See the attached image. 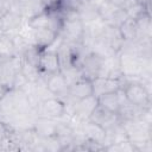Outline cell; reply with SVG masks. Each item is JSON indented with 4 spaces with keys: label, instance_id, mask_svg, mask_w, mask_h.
Here are the masks:
<instances>
[{
    "label": "cell",
    "instance_id": "obj_1",
    "mask_svg": "<svg viewBox=\"0 0 152 152\" xmlns=\"http://www.w3.org/2000/svg\"><path fill=\"white\" fill-rule=\"evenodd\" d=\"M122 90L126 100L139 107H151V91L144 83L138 81H125L122 78Z\"/></svg>",
    "mask_w": 152,
    "mask_h": 152
},
{
    "label": "cell",
    "instance_id": "obj_2",
    "mask_svg": "<svg viewBox=\"0 0 152 152\" xmlns=\"http://www.w3.org/2000/svg\"><path fill=\"white\" fill-rule=\"evenodd\" d=\"M34 114L39 118L59 119L65 114V103L59 97L50 96L34 107Z\"/></svg>",
    "mask_w": 152,
    "mask_h": 152
},
{
    "label": "cell",
    "instance_id": "obj_3",
    "mask_svg": "<svg viewBox=\"0 0 152 152\" xmlns=\"http://www.w3.org/2000/svg\"><path fill=\"white\" fill-rule=\"evenodd\" d=\"M97 13H99L100 19L106 25L115 26V27H119L128 18L125 10L106 0L101 2V5L97 7Z\"/></svg>",
    "mask_w": 152,
    "mask_h": 152
},
{
    "label": "cell",
    "instance_id": "obj_4",
    "mask_svg": "<svg viewBox=\"0 0 152 152\" xmlns=\"http://www.w3.org/2000/svg\"><path fill=\"white\" fill-rule=\"evenodd\" d=\"M58 34L63 38L64 42L71 44L82 43L84 36V23L80 18L63 20Z\"/></svg>",
    "mask_w": 152,
    "mask_h": 152
},
{
    "label": "cell",
    "instance_id": "obj_5",
    "mask_svg": "<svg viewBox=\"0 0 152 152\" xmlns=\"http://www.w3.org/2000/svg\"><path fill=\"white\" fill-rule=\"evenodd\" d=\"M74 131H76L81 135H83L87 140L101 144L103 146L106 144L107 131L102 126H100L99 124H96V122H94L89 119L80 121V124L76 127H74Z\"/></svg>",
    "mask_w": 152,
    "mask_h": 152
},
{
    "label": "cell",
    "instance_id": "obj_6",
    "mask_svg": "<svg viewBox=\"0 0 152 152\" xmlns=\"http://www.w3.org/2000/svg\"><path fill=\"white\" fill-rule=\"evenodd\" d=\"M46 5L43 0H12L11 11L20 14L25 20L46 11Z\"/></svg>",
    "mask_w": 152,
    "mask_h": 152
},
{
    "label": "cell",
    "instance_id": "obj_7",
    "mask_svg": "<svg viewBox=\"0 0 152 152\" xmlns=\"http://www.w3.org/2000/svg\"><path fill=\"white\" fill-rule=\"evenodd\" d=\"M103 62H104V57L95 52H88L81 62V70H82L83 77L89 78V80L100 77Z\"/></svg>",
    "mask_w": 152,
    "mask_h": 152
},
{
    "label": "cell",
    "instance_id": "obj_8",
    "mask_svg": "<svg viewBox=\"0 0 152 152\" xmlns=\"http://www.w3.org/2000/svg\"><path fill=\"white\" fill-rule=\"evenodd\" d=\"M97 106L99 100L95 95H90L84 99L77 100L72 106V116L78 121L88 120Z\"/></svg>",
    "mask_w": 152,
    "mask_h": 152
},
{
    "label": "cell",
    "instance_id": "obj_9",
    "mask_svg": "<svg viewBox=\"0 0 152 152\" xmlns=\"http://www.w3.org/2000/svg\"><path fill=\"white\" fill-rule=\"evenodd\" d=\"M45 86H46L48 90L51 93V95H53L56 97L63 99L68 94L69 83L66 82L65 77L63 76V74L61 71L45 76Z\"/></svg>",
    "mask_w": 152,
    "mask_h": 152
},
{
    "label": "cell",
    "instance_id": "obj_10",
    "mask_svg": "<svg viewBox=\"0 0 152 152\" xmlns=\"http://www.w3.org/2000/svg\"><path fill=\"white\" fill-rule=\"evenodd\" d=\"M89 120L99 124L100 126H102L106 131H109L112 129L113 127H115L116 125H119L121 121H120V118L116 113H113V112H109L104 108H102L101 106H97L95 108V110L91 113V115L89 116Z\"/></svg>",
    "mask_w": 152,
    "mask_h": 152
},
{
    "label": "cell",
    "instance_id": "obj_11",
    "mask_svg": "<svg viewBox=\"0 0 152 152\" xmlns=\"http://www.w3.org/2000/svg\"><path fill=\"white\" fill-rule=\"evenodd\" d=\"M57 36L58 33L49 27L31 28V43L40 50H45L48 46H50Z\"/></svg>",
    "mask_w": 152,
    "mask_h": 152
},
{
    "label": "cell",
    "instance_id": "obj_12",
    "mask_svg": "<svg viewBox=\"0 0 152 152\" xmlns=\"http://www.w3.org/2000/svg\"><path fill=\"white\" fill-rule=\"evenodd\" d=\"M39 71L43 76H48L50 74L59 72L61 71V64L59 59L56 52L49 51V50H42L38 62Z\"/></svg>",
    "mask_w": 152,
    "mask_h": 152
},
{
    "label": "cell",
    "instance_id": "obj_13",
    "mask_svg": "<svg viewBox=\"0 0 152 152\" xmlns=\"http://www.w3.org/2000/svg\"><path fill=\"white\" fill-rule=\"evenodd\" d=\"M93 83V94L99 97L107 93L118 91L120 88H122V78H110V77H96L91 80Z\"/></svg>",
    "mask_w": 152,
    "mask_h": 152
},
{
    "label": "cell",
    "instance_id": "obj_14",
    "mask_svg": "<svg viewBox=\"0 0 152 152\" xmlns=\"http://www.w3.org/2000/svg\"><path fill=\"white\" fill-rule=\"evenodd\" d=\"M68 95L72 100H75V101L81 100V99H84V97L90 96V95H94L93 94V83H91V80L86 78V77H82L78 81L69 84Z\"/></svg>",
    "mask_w": 152,
    "mask_h": 152
},
{
    "label": "cell",
    "instance_id": "obj_15",
    "mask_svg": "<svg viewBox=\"0 0 152 152\" xmlns=\"http://www.w3.org/2000/svg\"><path fill=\"white\" fill-rule=\"evenodd\" d=\"M58 119H48L37 116L33 124V131L39 138H49L56 135Z\"/></svg>",
    "mask_w": 152,
    "mask_h": 152
},
{
    "label": "cell",
    "instance_id": "obj_16",
    "mask_svg": "<svg viewBox=\"0 0 152 152\" xmlns=\"http://www.w3.org/2000/svg\"><path fill=\"white\" fill-rule=\"evenodd\" d=\"M1 18H2L4 33L7 37H11L14 33L19 32L23 24L25 23V19L20 14H18L17 12L11 11V10L8 12H6L4 15H1Z\"/></svg>",
    "mask_w": 152,
    "mask_h": 152
},
{
    "label": "cell",
    "instance_id": "obj_17",
    "mask_svg": "<svg viewBox=\"0 0 152 152\" xmlns=\"http://www.w3.org/2000/svg\"><path fill=\"white\" fill-rule=\"evenodd\" d=\"M99 100V106H101L102 108L113 112V113H119L120 110V97L118 91H113V93H107L103 94L101 96L97 97Z\"/></svg>",
    "mask_w": 152,
    "mask_h": 152
},
{
    "label": "cell",
    "instance_id": "obj_18",
    "mask_svg": "<svg viewBox=\"0 0 152 152\" xmlns=\"http://www.w3.org/2000/svg\"><path fill=\"white\" fill-rule=\"evenodd\" d=\"M120 34L124 39V42H129V40H135L138 38V32H137V23L134 19L127 18L119 27Z\"/></svg>",
    "mask_w": 152,
    "mask_h": 152
},
{
    "label": "cell",
    "instance_id": "obj_19",
    "mask_svg": "<svg viewBox=\"0 0 152 152\" xmlns=\"http://www.w3.org/2000/svg\"><path fill=\"white\" fill-rule=\"evenodd\" d=\"M15 55H18V53L13 46L11 38L7 37L5 33L2 36H0V61L8 59Z\"/></svg>",
    "mask_w": 152,
    "mask_h": 152
},
{
    "label": "cell",
    "instance_id": "obj_20",
    "mask_svg": "<svg viewBox=\"0 0 152 152\" xmlns=\"http://www.w3.org/2000/svg\"><path fill=\"white\" fill-rule=\"evenodd\" d=\"M23 59V58H21ZM20 72L25 76V78L28 81V82H36L40 76V71H39V68L25 59L21 61V68H20Z\"/></svg>",
    "mask_w": 152,
    "mask_h": 152
},
{
    "label": "cell",
    "instance_id": "obj_21",
    "mask_svg": "<svg viewBox=\"0 0 152 152\" xmlns=\"http://www.w3.org/2000/svg\"><path fill=\"white\" fill-rule=\"evenodd\" d=\"M61 72L63 74V76L65 77V80H66V82H68L69 84H71V83H74V82H76V81H78L80 78L83 77L81 66L74 65V64H72V65H69V66H66V68L61 69Z\"/></svg>",
    "mask_w": 152,
    "mask_h": 152
},
{
    "label": "cell",
    "instance_id": "obj_22",
    "mask_svg": "<svg viewBox=\"0 0 152 152\" xmlns=\"http://www.w3.org/2000/svg\"><path fill=\"white\" fill-rule=\"evenodd\" d=\"M12 0H0V15H4L11 8Z\"/></svg>",
    "mask_w": 152,
    "mask_h": 152
},
{
    "label": "cell",
    "instance_id": "obj_23",
    "mask_svg": "<svg viewBox=\"0 0 152 152\" xmlns=\"http://www.w3.org/2000/svg\"><path fill=\"white\" fill-rule=\"evenodd\" d=\"M43 1L45 2L46 7L50 8V7H56V6L58 5V1H59V0H43Z\"/></svg>",
    "mask_w": 152,
    "mask_h": 152
},
{
    "label": "cell",
    "instance_id": "obj_24",
    "mask_svg": "<svg viewBox=\"0 0 152 152\" xmlns=\"http://www.w3.org/2000/svg\"><path fill=\"white\" fill-rule=\"evenodd\" d=\"M7 90H8V88H7V87H5L4 84H1V83H0V99H1V97H2L5 94H6V91H7Z\"/></svg>",
    "mask_w": 152,
    "mask_h": 152
},
{
    "label": "cell",
    "instance_id": "obj_25",
    "mask_svg": "<svg viewBox=\"0 0 152 152\" xmlns=\"http://www.w3.org/2000/svg\"><path fill=\"white\" fill-rule=\"evenodd\" d=\"M0 34H4V26H2V18L0 15Z\"/></svg>",
    "mask_w": 152,
    "mask_h": 152
}]
</instances>
